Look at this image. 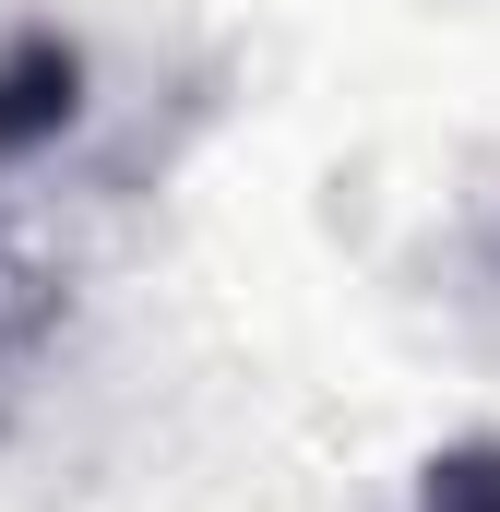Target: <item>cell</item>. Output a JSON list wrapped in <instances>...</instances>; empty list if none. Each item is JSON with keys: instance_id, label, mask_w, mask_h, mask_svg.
<instances>
[{"instance_id": "7a4b0ae2", "label": "cell", "mask_w": 500, "mask_h": 512, "mask_svg": "<svg viewBox=\"0 0 500 512\" xmlns=\"http://www.w3.org/2000/svg\"><path fill=\"white\" fill-rule=\"evenodd\" d=\"M417 512H500V441H441L417 465Z\"/></svg>"}, {"instance_id": "6da1fadb", "label": "cell", "mask_w": 500, "mask_h": 512, "mask_svg": "<svg viewBox=\"0 0 500 512\" xmlns=\"http://www.w3.org/2000/svg\"><path fill=\"white\" fill-rule=\"evenodd\" d=\"M48 120H72V48L24 36L12 72H0V143H24V131H48Z\"/></svg>"}]
</instances>
